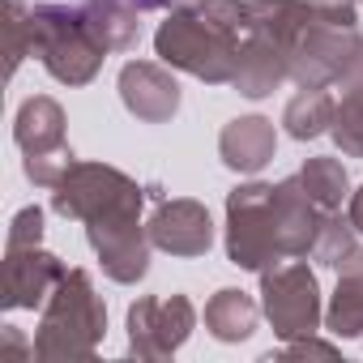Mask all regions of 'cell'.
Here are the masks:
<instances>
[{
    "mask_svg": "<svg viewBox=\"0 0 363 363\" xmlns=\"http://www.w3.org/2000/svg\"><path fill=\"white\" fill-rule=\"evenodd\" d=\"M248 30V0H201L193 9L167 13V22L154 35V52L162 65L193 73L206 86H231Z\"/></svg>",
    "mask_w": 363,
    "mask_h": 363,
    "instance_id": "cell-1",
    "label": "cell"
},
{
    "mask_svg": "<svg viewBox=\"0 0 363 363\" xmlns=\"http://www.w3.org/2000/svg\"><path fill=\"white\" fill-rule=\"evenodd\" d=\"M107 333V303L99 299L86 269H69L52 299L43 303L39 333H35V359L65 363V359H94L99 342Z\"/></svg>",
    "mask_w": 363,
    "mask_h": 363,
    "instance_id": "cell-2",
    "label": "cell"
},
{
    "mask_svg": "<svg viewBox=\"0 0 363 363\" xmlns=\"http://www.w3.org/2000/svg\"><path fill=\"white\" fill-rule=\"evenodd\" d=\"M30 9V30H35V56L39 65L65 82V86H90L107 60V48L73 5H56V0H39Z\"/></svg>",
    "mask_w": 363,
    "mask_h": 363,
    "instance_id": "cell-3",
    "label": "cell"
},
{
    "mask_svg": "<svg viewBox=\"0 0 363 363\" xmlns=\"http://www.w3.org/2000/svg\"><path fill=\"white\" fill-rule=\"evenodd\" d=\"M227 261L240 269H269L282 257L278 244V214H274V184L248 179L227 193Z\"/></svg>",
    "mask_w": 363,
    "mask_h": 363,
    "instance_id": "cell-4",
    "label": "cell"
},
{
    "mask_svg": "<svg viewBox=\"0 0 363 363\" xmlns=\"http://www.w3.org/2000/svg\"><path fill=\"white\" fill-rule=\"evenodd\" d=\"M261 312L269 316V325L282 342H295V337H308L320 329L325 303H320V282L308 269V261L286 257V261L261 269Z\"/></svg>",
    "mask_w": 363,
    "mask_h": 363,
    "instance_id": "cell-5",
    "label": "cell"
},
{
    "mask_svg": "<svg viewBox=\"0 0 363 363\" xmlns=\"http://www.w3.org/2000/svg\"><path fill=\"white\" fill-rule=\"evenodd\" d=\"M13 141L22 145L26 154V179L39 189H56L65 171L77 162L69 137H65V107L48 94H35L18 107V120H13Z\"/></svg>",
    "mask_w": 363,
    "mask_h": 363,
    "instance_id": "cell-6",
    "label": "cell"
},
{
    "mask_svg": "<svg viewBox=\"0 0 363 363\" xmlns=\"http://www.w3.org/2000/svg\"><path fill=\"white\" fill-rule=\"evenodd\" d=\"M145 201H124L116 210H103L86 223V240L103 265V274L120 286H133L150 274V231L141 227Z\"/></svg>",
    "mask_w": 363,
    "mask_h": 363,
    "instance_id": "cell-7",
    "label": "cell"
},
{
    "mask_svg": "<svg viewBox=\"0 0 363 363\" xmlns=\"http://www.w3.org/2000/svg\"><path fill=\"white\" fill-rule=\"evenodd\" d=\"M197 329V308L189 295H141L128 308V354L171 359Z\"/></svg>",
    "mask_w": 363,
    "mask_h": 363,
    "instance_id": "cell-8",
    "label": "cell"
},
{
    "mask_svg": "<svg viewBox=\"0 0 363 363\" xmlns=\"http://www.w3.org/2000/svg\"><path fill=\"white\" fill-rule=\"evenodd\" d=\"M128 197H145V189L137 179H128L124 171H116L107 162H73L65 171V179L52 189V210L60 218L90 223L94 214H103Z\"/></svg>",
    "mask_w": 363,
    "mask_h": 363,
    "instance_id": "cell-9",
    "label": "cell"
},
{
    "mask_svg": "<svg viewBox=\"0 0 363 363\" xmlns=\"http://www.w3.org/2000/svg\"><path fill=\"white\" fill-rule=\"evenodd\" d=\"M363 35L354 26H333L308 13V26L299 30L291 48V82L299 86H333L346 77L350 60L359 56Z\"/></svg>",
    "mask_w": 363,
    "mask_h": 363,
    "instance_id": "cell-10",
    "label": "cell"
},
{
    "mask_svg": "<svg viewBox=\"0 0 363 363\" xmlns=\"http://www.w3.org/2000/svg\"><path fill=\"white\" fill-rule=\"evenodd\" d=\"M69 265L48 252L43 244H5V269H0V308H43Z\"/></svg>",
    "mask_w": 363,
    "mask_h": 363,
    "instance_id": "cell-11",
    "label": "cell"
},
{
    "mask_svg": "<svg viewBox=\"0 0 363 363\" xmlns=\"http://www.w3.org/2000/svg\"><path fill=\"white\" fill-rule=\"evenodd\" d=\"M150 244L171 252V257H206L214 244V223L210 210L193 197H175V201H158V210L145 223Z\"/></svg>",
    "mask_w": 363,
    "mask_h": 363,
    "instance_id": "cell-12",
    "label": "cell"
},
{
    "mask_svg": "<svg viewBox=\"0 0 363 363\" xmlns=\"http://www.w3.org/2000/svg\"><path fill=\"white\" fill-rule=\"evenodd\" d=\"M120 99L124 107L145 124H167L179 111V82L171 77V65L154 60H128L120 69Z\"/></svg>",
    "mask_w": 363,
    "mask_h": 363,
    "instance_id": "cell-13",
    "label": "cell"
},
{
    "mask_svg": "<svg viewBox=\"0 0 363 363\" xmlns=\"http://www.w3.org/2000/svg\"><path fill=\"white\" fill-rule=\"evenodd\" d=\"M274 214H278V244L282 257H312V244L320 235L325 210L308 197L299 171L274 184Z\"/></svg>",
    "mask_w": 363,
    "mask_h": 363,
    "instance_id": "cell-14",
    "label": "cell"
},
{
    "mask_svg": "<svg viewBox=\"0 0 363 363\" xmlns=\"http://www.w3.org/2000/svg\"><path fill=\"white\" fill-rule=\"evenodd\" d=\"M291 77V52L274 39V35H265V30H248V43H244V52H240V65H235V90L244 94V99H265V94H274L282 82Z\"/></svg>",
    "mask_w": 363,
    "mask_h": 363,
    "instance_id": "cell-15",
    "label": "cell"
},
{
    "mask_svg": "<svg viewBox=\"0 0 363 363\" xmlns=\"http://www.w3.org/2000/svg\"><path fill=\"white\" fill-rule=\"evenodd\" d=\"M274 150H278V133L274 120L265 116H240L218 133V158L240 175H257L274 158Z\"/></svg>",
    "mask_w": 363,
    "mask_h": 363,
    "instance_id": "cell-16",
    "label": "cell"
},
{
    "mask_svg": "<svg viewBox=\"0 0 363 363\" xmlns=\"http://www.w3.org/2000/svg\"><path fill=\"white\" fill-rule=\"evenodd\" d=\"M325 329L333 337H363V248L337 265V286L325 308Z\"/></svg>",
    "mask_w": 363,
    "mask_h": 363,
    "instance_id": "cell-17",
    "label": "cell"
},
{
    "mask_svg": "<svg viewBox=\"0 0 363 363\" xmlns=\"http://www.w3.org/2000/svg\"><path fill=\"white\" fill-rule=\"evenodd\" d=\"M73 9H82V18L107 52H128L141 35V0H82Z\"/></svg>",
    "mask_w": 363,
    "mask_h": 363,
    "instance_id": "cell-18",
    "label": "cell"
},
{
    "mask_svg": "<svg viewBox=\"0 0 363 363\" xmlns=\"http://www.w3.org/2000/svg\"><path fill=\"white\" fill-rule=\"evenodd\" d=\"M257 320H261V308L248 291H235V286H223L210 303H206V329L218 337V342H244L257 333Z\"/></svg>",
    "mask_w": 363,
    "mask_h": 363,
    "instance_id": "cell-19",
    "label": "cell"
},
{
    "mask_svg": "<svg viewBox=\"0 0 363 363\" xmlns=\"http://www.w3.org/2000/svg\"><path fill=\"white\" fill-rule=\"evenodd\" d=\"M333 111H337V99L325 86H299V94L282 111V124L295 141H316L320 133L333 128Z\"/></svg>",
    "mask_w": 363,
    "mask_h": 363,
    "instance_id": "cell-20",
    "label": "cell"
},
{
    "mask_svg": "<svg viewBox=\"0 0 363 363\" xmlns=\"http://www.w3.org/2000/svg\"><path fill=\"white\" fill-rule=\"evenodd\" d=\"M299 179H303L308 197H312V201H316V206H320L325 214L342 210V201L350 197V175H346L342 158L316 154V158H308V162L299 167Z\"/></svg>",
    "mask_w": 363,
    "mask_h": 363,
    "instance_id": "cell-21",
    "label": "cell"
},
{
    "mask_svg": "<svg viewBox=\"0 0 363 363\" xmlns=\"http://www.w3.org/2000/svg\"><path fill=\"white\" fill-rule=\"evenodd\" d=\"M329 133H333V141H337L342 154L363 158V86H346L342 90Z\"/></svg>",
    "mask_w": 363,
    "mask_h": 363,
    "instance_id": "cell-22",
    "label": "cell"
},
{
    "mask_svg": "<svg viewBox=\"0 0 363 363\" xmlns=\"http://www.w3.org/2000/svg\"><path fill=\"white\" fill-rule=\"evenodd\" d=\"M354 235H359V231L350 227V218H342L337 210H333V214H325L320 235H316V244H312V261H316V265L337 269V265L359 248V240H354Z\"/></svg>",
    "mask_w": 363,
    "mask_h": 363,
    "instance_id": "cell-23",
    "label": "cell"
},
{
    "mask_svg": "<svg viewBox=\"0 0 363 363\" xmlns=\"http://www.w3.org/2000/svg\"><path fill=\"white\" fill-rule=\"evenodd\" d=\"M5 56H9V77L26 56H35V30H30V9L26 0H9L5 5Z\"/></svg>",
    "mask_w": 363,
    "mask_h": 363,
    "instance_id": "cell-24",
    "label": "cell"
},
{
    "mask_svg": "<svg viewBox=\"0 0 363 363\" xmlns=\"http://www.w3.org/2000/svg\"><path fill=\"white\" fill-rule=\"evenodd\" d=\"M5 244H43V210L39 206L18 210L13 223H9V240Z\"/></svg>",
    "mask_w": 363,
    "mask_h": 363,
    "instance_id": "cell-25",
    "label": "cell"
},
{
    "mask_svg": "<svg viewBox=\"0 0 363 363\" xmlns=\"http://www.w3.org/2000/svg\"><path fill=\"white\" fill-rule=\"evenodd\" d=\"M308 13L333 26H354L359 22V0H308Z\"/></svg>",
    "mask_w": 363,
    "mask_h": 363,
    "instance_id": "cell-26",
    "label": "cell"
},
{
    "mask_svg": "<svg viewBox=\"0 0 363 363\" xmlns=\"http://www.w3.org/2000/svg\"><path fill=\"white\" fill-rule=\"evenodd\" d=\"M13 359H35V342H26L18 325H5L0 329V363H13Z\"/></svg>",
    "mask_w": 363,
    "mask_h": 363,
    "instance_id": "cell-27",
    "label": "cell"
},
{
    "mask_svg": "<svg viewBox=\"0 0 363 363\" xmlns=\"http://www.w3.org/2000/svg\"><path fill=\"white\" fill-rule=\"evenodd\" d=\"M303 354L333 359V354H337V346H333V342H316L312 333H308V337H295V342H286V346H282V359H303Z\"/></svg>",
    "mask_w": 363,
    "mask_h": 363,
    "instance_id": "cell-28",
    "label": "cell"
},
{
    "mask_svg": "<svg viewBox=\"0 0 363 363\" xmlns=\"http://www.w3.org/2000/svg\"><path fill=\"white\" fill-rule=\"evenodd\" d=\"M346 218H350V227L363 235V184H359V189L346 197Z\"/></svg>",
    "mask_w": 363,
    "mask_h": 363,
    "instance_id": "cell-29",
    "label": "cell"
},
{
    "mask_svg": "<svg viewBox=\"0 0 363 363\" xmlns=\"http://www.w3.org/2000/svg\"><path fill=\"white\" fill-rule=\"evenodd\" d=\"M346 86H363V48H359V56L350 60V69H346V77H342V90Z\"/></svg>",
    "mask_w": 363,
    "mask_h": 363,
    "instance_id": "cell-30",
    "label": "cell"
},
{
    "mask_svg": "<svg viewBox=\"0 0 363 363\" xmlns=\"http://www.w3.org/2000/svg\"><path fill=\"white\" fill-rule=\"evenodd\" d=\"M145 9H158V0H145Z\"/></svg>",
    "mask_w": 363,
    "mask_h": 363,
    "instance_id": "cell-31",
    "label": "cell"
}]
</instances>
